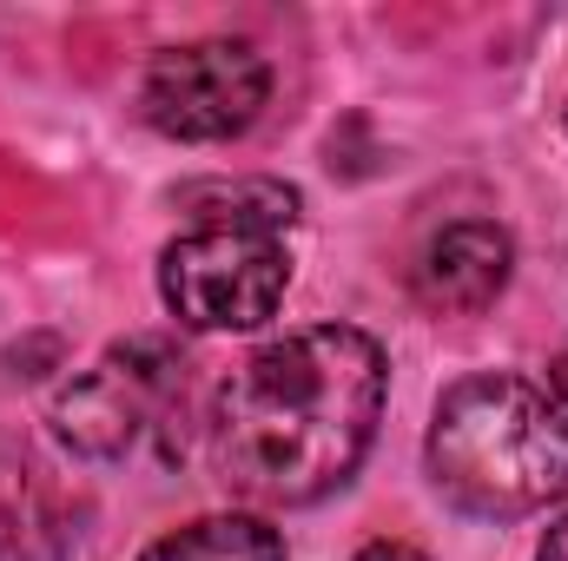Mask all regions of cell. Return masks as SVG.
Instances as JSON below:
<instances>
[{
	"label": "cell",
	"mask_w": 568,
	"mask_h": 561,
	"mask_svg": "<svg viewBox=\"0 0 568 561\" xmlns=\"http://www.w3.org/2000/svg\"><path fill=\"white\" fill-rule=\"evenodd\" d=\"M556 404H562V410H568V350H562V357H556Z\"/></svg>",
	"instance_id": "11"
},
{
	"label": "cell",
	"mask_w": 568,
	"mask_h": 561,
	"mask_svg": "<svg viewBox=\"0 0 568 561\" xmlns=\"http://www.w3.org/2000/svg\"><path fill=\"white\" fill-rule=\"evenodd\" d=\"M140 561H284V536L258 516H199L165 529Z\"/></svg>",
	"instance_id": "8"
},
{
	"label": "cell",
	"mask_w": 568,
	"mask_h": 561,
	"mask_svg": "<svg viewBox=\"0 0 568 561\" xmlns=\"http://www.w3.org/2000/svg\"><path fill=\"white\" fill-rule=\"evenodd\" d=\"M384 350L357 324L258 344L212 404V469L258 509H304L351 482L384 417Z\"/></svg>",
	"instance_id": "1"
},
{
	"label": "cell",
	"mask_w": 568,
	"mask_h": 561,
	"mask_svg": "<svg viewBox=\"0 0 568 561\" xmlns=\"http://www.w3.org/2000/svg\"><path fill=\"white\" fill-rule=\"evenodd\" d=\"M509 265H516V245L496 218H456L417 252L410 290L436 317H469V310H489L503 297Z\"/></svg>",
	"instance_id": "6"
},
{
	"label": "cell",
	"mask_w": 568,
	"mask_h": 561,
	"mask_svg": "<svg viewBox=\"0 0 568 561\" xmlns=\"http://www.w3.org/2000/svg\"><path fill=\"white\" fill-rule=\"evenodd\" d=\"M272 100V67L245 40H192L152 53L140 80V113L185 145H219L239 140Z\"/></svg>",
	"instance_id": "5"
},
{
	"label": "cell",
	"mask_w": 568,
	"mask_h": 561,
	"mask_svg": "<svg viewBox=\"0 0 568 561\" xmlns=\"http://www.w3.org/2000/svg\"><path fill=\"white\" fill-rule=\"evenodd\" d=\"M199 225L159 252V297L192 330H252L284 304L291 284V212L297 198L272 178L192 185Z\"/></svg>",
	"instance_id": "3"
},
{
	"label": "cell",
	"mask_w": 568,
	"mask_h": 561,
	"mask_svg": "<svg viewBox=\"0 0 568 561\" xmlns=\"http://www.w3.org/2000/svg\"><path fill=\"white\" fill-rule=\"evenodd\" d=\"M357 561H429L417 542H404V536H377V542H364Z\"/></svg>",
	"instance_id": "9"
},
{
	"label": "cell",
	"mask_w": 568,
	"mask_h": 561,
	"mask_svg": "<svg viewBox=\"0 0 568 561\" xmlns=\"http://www.w3.org/2000/svg\"><path fill=\"white\" fill-rule=\"evenodd\" d=\"M179 404H185V357L165 337H126L53 390L47 422L73 456L120 462L145 436H165V417Z\"/></svg>",
	"instance_id": "4"
},
{
	"label": "cell",
	"mask_w": 568,
	"mask_h": 561,
	"mask_svg": "<svg viewBox=\"0 0 568 561\" xmlns=\"http://www.w3.org/2000/svg\"><path fill=\"white\" fill-rule=\"evenodd\" d=\"M429 482L483 522H516L568 496V410L516 370H476L436 397Z\"/></svg>",
	"instance_id": "2"
},
{
	"label": "cell",
	"mask_w": 568,
	"mask_h": 561,
	"mask_svg": "<svg viewBox=\"0 0 568 561\" xmlns=\"http://www.w3.org/2000/svg\"><path fill=\"white\" fill-rule=\"evenodd\" d=\"M536 561H568V516L542 536V549H536Z\"/></svg>",
	"instance_id": "10"
},
{
	"label": "cell",
	"mask_w": 568,
	"mask_h": 561,
	"mask_svg": "<svg viewBox=\"0 0 568 561\" xmlns=\"http://www.w3.org/2000/svg\"><path fill=\"white\" fill-rule=\"evenodd\" d=\"M87 502L27 449L0 442V561H67Z\"/></svg>",
	"instance_id": "7"
}]
</instances>
